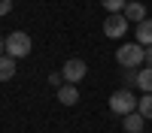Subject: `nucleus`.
Segmentation results:
<instances>
[{
  "label": "nucleus",
  "instance_id": "f257e3e1",
  "mask_svg": "<svg viewBox=\"0 0 152 133\" xmlns=\"http://www.w3.org/2000/svg\"><path fill=\"white\" fill-rule=\"evenodd\" d=\"M31 48H34V42H31V36L24 33V30H12V33L3 36V55L15 58V60L18 58H28Z\"/></svg>",
  "mask_w": 152,
  "mask_h": 133
},
{
  "label": "nucleus",
  "instance_id": "f03ea898",
  "mask_svg": "<svg viewBox=\"0 0 152 133\" xmlns=\"http://www.w3.org/2000/svg\"><path fill=\"white\" fill-rule=\"evenodd\" d=\"M116 60H119L122 70H143L140 64L146 60V48L140 42H125L119 52H116Z\"/></svg>",
  "mask_w": 152,
  "mask_h": 133
},
{
  "label": "nucleus",
  "instance_id": "7ed1b4c3",
  "mask_svg": "<svg viewBox=\"0 0 152 133\" xmlns=\"http://www.w3.org/2000/svg\"><path fill=\"white\" fill-rule=\"evenodd\" d=\"M137 97H134V91L131 88H122V91H116L110 97V109H113V115H131V112H137Z\"/></svg>",
  "mask_w": 152,
  "mask_h": 133
},
{
  "label": "nucleus",
  "instance_id": "20e7f679",
  "mask_svg": "<svg viewBox=\"0 0 152 133\" xmlns=\"http://www.w3.org/2000/svg\"><path fill=\"white\" fill-rule=\"evenodd\" d=\"M85 73H88V64L82 58H70L64 67H61V76H64V82L67 85H73V82H82L85 79Z\"/></svg>",
  "mask_w": 152,
  "mask_h": 133
},
{
  "label": "nucleus",
  "instance_id": "39448f33",
  "mask_svg": "<svg viewBox=\"0 0 152 133\" xmlns=\"http://www.w3.org/2000/svg\"><path fill=\"white\" fill-rule=\"evenodd\" d=\"M104 33L110 36V40H119V36L128 33V18H125V12L107 15V21H104Z\"/></svg>",
  "mask_w": 152,
  "mask_h": 133
},
{
  "label": "nucleus",
  "instance_id": "423d86ee",
  "mask_svg": "<svg viewBox=\"0 0 152 133\" xmlns=\"http://www.w3.org/2000/svg\"><path fill=\"white\" fill-rule=\"evenodd\" d=\"M134 42H140L143 48H152V18L137 24V33H134Z\"/></svg>",
  "mask_w": 152,
  "mask_h": 133
},
{
  "label": "nucleus",
  "instance_id": "0eeeda50",
  "mask_svg": "<svg viewBox=\"0 0 152 133\" xmlns=\"http://www.w3.org/2000/svg\"><path fill=\"white\" fill-rule=\"evenodd\" d=\"M125 18H128V21H137V24H140V21H146V6L140 3V0L128 3V6H125Z\"/></svg>",
  "mask_w": 152,
  "mask_h": 133
},
{
  "label": "nucleus",
  "instance_id": "6e6552de",
  "mask_svg": "<svg viewBox=\"0 0 152 133\" xmlns=\"http://www.w3.org/2000/svg\"><path fill=\"white\" fill-rule=\"evenodd\" d=\"M143 121H146V118H143L140 112H131V115L122 118V127L128 130V133H143Z\"/></svg>",
  "mask_w": 152,
  "mask_h": 133
},
{
  "label": "nucleus",
  "instance_id": "1a4fd4ad",
  "mask_svg": "<svg viewBox=\"0 0 152 133\" xmlns=\"http://www.w3.org/2000/svg\"><path fill=\"white\" fill-rule=\"evenodd\" d=\"M58 100L64 106H76V103H79V91H76L73 85H61V88H58Z\"/></svg>",
  "mask_w": 152,
  "mask_h": 133
},
{
  "label": "nucleus",
  "instance_id": "9d476101",
  "mask_svg": "<svg viewBox=\"0 0 152 133\" xmlns=\"http://www.w3.org/2000/svg\"><path fill=\"white\" fill-rule=\"evenodd\" d=\"M12 76H15V58L3 55V58H0V79H3V82H9Z\"/></svg>",
  "mask_w": 152,
  "mask_h": 133
},
{
  "label": "nucleus",
  "instance_id": "9b49d317",
  "mask_svg": "<svg viewBox=\"0 0 152 133\" xmlns=\"http://www.w3.org/2000/svg\"><path fill=\"white\" fill-rule=\"evenodd\" d=\"M137 88L143 94H152V67H143L140 70V79H137Z\"/></svg>",
  "mask_w": 152,
  "mask_h": 133
},
{
  "label": "nucleus",
  "instance_id": "f8f14e48",
  "mask_svg": "<svg viewBox=\"0 0 152 133\" xmlns=\"http://www.w3.org/2000/svg\"><path fill=\"white\" fill-rule=\"evenodd\" d=\"M137 112L143 118H152V94H143L140 97V106H137Z\"/></svg>",
  "mask_w": 152,
  "mask_h": 133
},
{
  "label": "nucleus",
  "instance_id": "ddd939ff",
  "mask_svg": "<svg viewBox=\"0 0 152 133\" xmlns=\"http://www.w3.org/2000/svg\"><path fill=\"white\" fill-rule=\"evenodd\" d=\"M100 3H104V9H110V15H116V12H125L128 0H100Z\"/></svg>",
  "mask_w": 152,
  "mask_h": 133
},
{
  "label": "nucleus",
  "instance_id": "4468645a",
  "mask_svg": "<svg viewBox=\"0 0 152 133\" xmlns=\"http://www.w3.org/2000/svg\"><path fill=\"white\" fill-rule=\"evenodd\" d=\"M137 79H140V70H125V82L128 85H137Z\"/></svg>",
  "mask_w": 152,
  "mask_h": 133
},
{
  "label": "nucleus",
  "instance_id": "2eb2a0df",
  "mask_svg": "<svg viewBox=\"0 0 152 133\" xmlns=\"http://www.w3.org/2000/svg\"><path fill=\"white\" fill-rule=\"evenodd\" d=\"M49 85H55V88H61V85H64V76H61V73H52V76H49Z\"/></svg>",
  "mask_w": 152,
  "mask_h": 133
},
{
  "label": "nucleus",
  "instance_id": "dca6fc26",
  "mask_svg": "<svg viewBox=\"0 0 152 133\" xmlns=\"http://www.w3.org/2000/svg\"><path fill=\"white\" fill-rule=\"evenodd\" d=\"M0 12L9 15V12H12V0H0Z\"/></svg>",
  "mask_w": 152,
  "mask_h": 133
},
{
  "label": "nucleus",
  "instance_id": "f3484780",
  "mask_svg": "<svg viewBox=\"0 0 152 133\" xmlns=\"http://www.w3.org/2000/svg\"><path fill=\"white\" fill-rule=\"evenodd\" d=\"M146 67H152V48H146Z\"/></svg>",
  "mask_w": 152,
  "mask_h": 133
}]
</instances>
